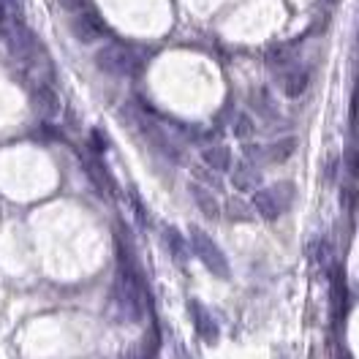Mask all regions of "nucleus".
I'll return each instance as SVG.
<instances>
[{
    "label": "nucleus",
    "mask_w": 359,
    "mask_h": 359,
    "mask_svg": "<svg viewBox=\"0 0 359 359\" xmlns=\"http://www.w3.org/2000/svg\"><path fill=\"white\" fill-rule=\"evenodd\" d=\"M120 117H131L136 131L142 134V139H144L156 153H161V156L169 158V161H182V147H180V142L172 136V131H166L163 126H158L156 120H150V109L142 112L134 104H126V109H123Z\"/></svg>",
    "instance_id": "obj_1"
},
{
    "label": "nucleus",
    "mask_w": 359,
    "mask_h": 359,
    "mask_svg": "<svg viewBox=\"0 0 359 359\" xmlns=\"http://www.w3.org/2000/svg\"><path fill=\"white\" fill-rule=\"evenodd\" d=\"M95 66H98V71H104V74H109V76L131 79V76H136V74L144 68V63H142V57H139L136 49L112 41V44H107L98 49V55H95Z\"/></svg>",
    "instance_id": "obj_2"
},
{
    "label": "nucleus",
    "mask_w": 359,
    "mask_h": 359,
    "mask_svg": "<svg viewBox=\"0 0 359 359\" xmlns=\"http://www.w3.org/2000/svg\"><path fill=\"white\" fill-rule=\"evenodd\" d=\"M294 204V182H275L269 188H259L253 194V212L264 221H278L283 212H289Z\"/></svg>",
    "instance_id": "obj_3"
},
{
    "label": "nucleus",
    "mask_w": 359,
    "mask_h": 359,
    "mask_svg": "<svg viewBox=\"0 0 359 359\" xmlns=\"http://www.w3.org/2000/svg\"><path fill=\"white\" fill-rule=\"evenodd\" d=\"M188 245L194 250V256L202 262L204 267L210 269L212 275L218 278H229V259L221 248L215 245V240L199 229V226H191V234H188Z\"/></svg>",
    "instance_id": "obj_4"
},
{
    "label": "nucleus",
    "mask_w": 359,
    "mask_h": 359,
    "mask_svg": "<svg viewBox=\"0 0 359 359\" xmlns=\"http://www.w3.org/2000/svg\"><path fill=\"white\" fill-rule=\"evenodd\" d=\"M30 107H33V112L39 114L41 120H55L60 114V109H63L60 95L49 88L46 82H39L36 88H30Z\"/></svg>",
    "instance_id": "obj_5"
},
{
    "label": "nucleus",
    "mask_w": 359,
    "mask_h": 359,
    "mask_svg": "<svg viewBox=\"0 0 359 359\" xmlns=\"http://www.w3.org/2000/svg\"><path fill=\"white\" fill-rule=\"evenodd\" d=\"M71 33H74V39L79 44H93V41L104 39L107 27L98 20V14H93V11L85 8V11H76V17L71 20Z\"/></svg>",
    "instance_id": "obj_6"
},
{
    "label": "nucleus",
    "mask_w": 359,
    "mask_h": 359,
    "mask_svg": "<svg viewBox=\"0 0 359 359\" xmlns=\"http://www.w3.org/2000/svg\"><path fill=\"white\" fill-rule=\"evenodd\" d=\"M82 163H85V175L90 177V182L104 194V196H117V180L112 177L109 166L95 156H82Z\"/></svg>",
    "instance_id": "obj_7"
},
{
    "label": "nucleus",
    "mask_w": 359,
    "mask_h": 359,
    "mask_svg": "<svg viewBox=\"0 0 359 359\" xmlns=\"http://www.w3.org/2000/svg\"><path fill=\"white\" fill-rule=\"evenodd\" d=\"M278 85H280V93L286 98H299L311 85V71L302 66L286 68V71L278 74Z\"/></svg>",
    "instance_id": "obj_8"
},
{
    "label": "nucleus",
    "mask_w": 359,
    "mask_h": 359,
    "mask_svg": "<svg viewBox=\"0 0 359 359\" xmlns=\"http://www.w3.org/2000/svg\"><path fill=\"white\" fill-rule=\"evenodd\" d=\"M191 199L196 202V207H199V212H202L204 218H210V221H218L221 215H224V207H221V202H218V196L210 191V188H204V185H194L191 182Z\"/></svg>",
    "instance_id": "obj_9"
},
{
    "label": "nucleus",
    "mask_w": 359,
    "mask_h": 359,
    "mask_svg": "<svg viewBox=\"0 0 359 359\" xmlns=\"http://www.w3.org/2000/svg\"><path fill=\"white\" fill-rule=\"evenodd\" d=\"M231 185L240 191V194H256L262 188V172L259 166L253 163H240L234 172H231Z\"/></svg>",
    "instance_id": "obj_10"
},
{
    "label": "nucleus",
    "mask_w": 359,
    "mask_h": 359,
    "mask_svg": "<svg viewBox=\"0 0 359 359\" xmlns=\"http://www.w3.org/2000/svg\"><path fill=\"white\" fill-rule=\"evenodd\" d=\"M297 55H299V44H297V41H292V44L269 46L267 66L275 68V71H286V68H294V66H297Z\"/></svg>",
    "instance_id": "obj_11"
},
{
    "label": "nucleus",
    "mask_w": 359,
    "mask_h": 359,
    "mask_svg": "<svg viewBox=\"0 0 359 359\" xmlns=\"http://www.w3.org/2000/svg\"><path fill=\"white\" fill-rule=\"evenodd\" d=\"M191 313H194V321H196V330H199V335L202 340L207 343H215L218 340V324H215V318L210 316V311L204 308L202 302H191Z\"/></svg>",
    "instance_id": "obj_12"
},
{
    "label": "nucleus",
    "mask_w": 359,
    "mask_h": 359,
    "mask_svg": "<svg viewBox=\"0 0 359 359\" xmlns=\"http://www.w3.org/2000/svg\"><path fill=\"white\" fill-rule=\"evenodd\" d=\"M202 161L212 172H229L231 169V150L226 144H207L202 150Z\"/></svg>",
    "instance_id": "obj_13"
},
{
    "label": "nucleus",
    "mask_w": 359,
    "mask_h": 359,
    "mask_svg": "<svg viewBox=\"0 0 359 359\" xmlns=\"http://www.w3.org/2000/svg\"><path fill=\"white\" fill-rule=\"evenodd\" d=\"M163 245L169 250V256H172L175 262H180V264L188 259V250H191L188 237H182L175 226H163Z\"/></svg>",
    "instance_id": "obj_14"
},
{
    "label": "nucleus",
    "mask_w": 359,
    "mask_h": 359,
    "mask_svg": "<svg viewBox=\"0 0 359 359\" xmlns=\"http://www.w3.org/2000/svg\"><path fill=\"white\" fill-rule=\"evenodd\" d=\"M294 150H297V139H294V136H286V139L269 144L267 158L272 161V163H283V161H289V158L294 156Z\"/></svg>",
    "instance_id": "obj_15"
},
{
    "label": "nucleus",
    "mask_w": 359,
    "mask_h": 359,
    "mask_svg": "<svg viewBox=\"0 0 359 359\" xmlns=\"http://www.w3.org/2000/svg\"><path fill=\"white\" fill-rule=\"evenodd\" d=\"M346 302H348V292H346V283H343V275L337 272L335 280H332V305H335V313H346Z\"/></svg>",
    "instance_id": "obj_16"
},
{
    "label": "nucleus",
    "mask_w": 359,
    "mask_h": 359,
    "mask_svg": "<svg viewBox=\"0 0 359 359\" xmlns=\"http://www.w3.org/2000/svg\"><path fill=\"white\" fill-rule=\"evenodd\" d=\"M231 126H234L231 131H234V136H237V139H248V136L256 131L253 117H250V114H245V112H237V117H234V123H231Z\"/></svg>",
    "instance_id": "obj_17"
},
{
    "label": "nucleus",
    "mask_w": 359,
    "mask_h": 359,
    "mask_svg": "<svg viewBox=\"0 0 359 359\" xmlns=\"http://www.w3.org/2000/svg\"><path fill=\"white\" fill-rule=\"evenodd\" d=\"M226 212H229L231 221H250V218H253V210H250L245 202H240V199L226 202Z\"/></svg>",
    "instance_id": "obj_18"
},
{
    "label": "nucleus",
    "mask_w": 359,
    "mask_h": 359,
    "mask_svg": "<svg viewBox=\"0 0 359 359\" xmlns=\"http://www.w3.org/2000/svg\"><path fill=\"white\" fill-rule=\"evenodd\" d=\"M11 17H14V11L8 8V3H6V0H0V30L11 22Z\"/></svg>",
    "instance_id": "obj_19"
},
{
    "label": "nucleus",
    "mask_w": 359,
    "mask_h": 359,
    "mask_svg": "<svg viewBox=\"0 0 359 359\" xmlns=\"http://www.w3.org/2000/svg\"><path fill=\"white\" fill-rule=\"evenodd\" d=\"M57 3L68 11H85L88 8V0H57Z\"/></svg>",
    "instance_id": "obj_20"
},
{
    "label": "nucleus",
    "mask_w": 359,
    "mask_h": 359,
    "mask_svg": "<svg viewBox=\"0 0 359 359\" xmlns=\"http://www.w3.org/2000/svg\"><path fill=\"white\" fill-rule=\"evenodd\" d=\"M348 175H351V177H359V156H357V150H348Z\"/></svg>",
    "instance_id": "obj_21"
},
{
    "label": "nucleus",
    "mask_w": 359,
    "mask_h": 359,
    "mask_svg": "<svg viewBox=\"0 0 359 359\" xmlns=\"http://www.w3.org/2000/svg\"><path fill=\"white\" fill-rule=\"evenodd\" d=\"M327 3H335V0H327Z\"/></svg>",
    "instance_id": "obj_22"
}]
</instances>
